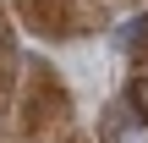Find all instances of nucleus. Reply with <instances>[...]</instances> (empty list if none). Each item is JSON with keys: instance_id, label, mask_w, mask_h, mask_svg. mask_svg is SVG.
<instances>
[{"instance_id": "2", "label": "nucleus", "mask_w": 148, "mask_h": 143, "mask_svg": "<svg viewBox=\"0 0 148 143\" xmlns=\"http://www.w3.org/2000/svg\"><path fill=\"white\" fill-rule=\"evenodd\" d=\"M99 132H104V143H115V138H121V132H126V105H110V110H104V127H99Z\"/></svg>"}, {"instance_id": "3", "label": "nucleus", "mask_w": 148, "mask_h": 143, "mask_svg": "<svg viewBox=\"0 0 148 143\" xmlns=\"http://www.w3.org/2000/svg\"><path fill=\"white\" fill-rule=\"evenodd\" d=\"M126 110L148 116V77H132V83H126Z\"/></svg>"}, {"instance_id": "1", "label": "nucleus", "mask_w": 148, "mask_h": 143, "mask_svg": "<svg viewBox=\"0 0 148 143\" xmlns=\"http://www.w3.org/2000/svg\"><path fill=\"white\" fill-rule=\"evenodd\" d=\"M115 39H121V50H132V55H137V50H148V11H143V17H132Z\"/></svg>"}, {"instance_id": "4", "label": "nucleus", "mask_w": 148, "mask_h": 143, "mask_svg": "<svg viewBox=\"0 0 148 143\" xmlns=\"http://www.w3.org/2000/svg\"><path fill=\"white\" fill-rule=\"evenodd\" d=\"M115 143H148V132H143V127H126V132H121Z\"/></svg>"}]
</instances>
